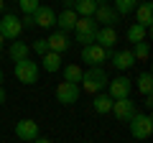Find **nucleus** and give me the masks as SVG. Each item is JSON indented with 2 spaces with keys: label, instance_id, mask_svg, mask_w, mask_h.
Wrapping results in <instances>:
<instances>
[{
  "label": "nucleus",
  "instance_id": "1",
  "mask_svg": "<svg viewBox=\"0 0 153 143\" xmlns=\"http://www.w3.org/2000/svg\"><path fill=\"white\" fill-rule=\"evenodd\" d=\"M107 74H105V69L102 66H89L87 72H82V79H79V87L84 89V92H89V95H97V92H102L105 87H107Z\"/></svg>",
  "mask_w": 153,
  "mask_h": 143
},
{
  "label": "nucleus",
  "instance_id": "2",
  "mask_svg": "<svg viewBox=\"0 0 153 143\" xmlns=\"http://www.w3.org/2000/svg\"><path fill=\"white\" fill-rule=\"evenodd\" d=\"M97 26H100V23L94 21L92 16H79V18H76V23H74L76 44H79V46L94 44V36H97Z\"/></svg>",
  "mask_w": 153,
  "mask_h": 143
},
{
  "label": "nucleus",
  "instance_id": "3",
  "mask_svg": "<svg viewBox=\"0 0 153 143\" xmlns=\"http://www.w3.org/2000/svg\"><path fill=\"white\" fill-rule=\"evenodd\" d=\"M128 128H130V136L135 138V141H146L153 133V118L148 115V112H135V115L128 120Z\"/></svg>",
  "mask_w": 153,
  "mask_h": 143
},
{
  "label": "nucleus",
  "instance_id": "4",
  "mask_svg": "<svg viewBox=\"0 0 153 143\" xmlns=\"http://www.w3.org/2000/svg\"><path fill=\"white\" fill-rule=\"evenodd\" d=\"M16 64V77L21 84H36L38 82V74H41V69H38L36 61L31 59H21V61H13Z\"/></svg>",
  "mask_w": 153,
  "mask_h": 143
},
{
  "label": "nucleus",
  "instance_id": "5",
  "mask_svg": "<svg viewBox=\"0 0 153 143\" xmlns=\"http://www.w3.org/2000/svg\"><path fill=\"white\" fill-rule=\"evenodd\" d=\"M21 33H23L21 16H13V13H3V18H0V36H3L5 41H16Z\"/></svg>",
  "mask_w": 153,
  "mask_h": 143
},
{
  "label": "nucleus",
  "instance_id": "6",
  "mask_svg": "<svg viewBox=\"0 0 153 143\" xmlns=\"http://www.w3.org/2000/svg\"><path fill=\"white\" fill-rule=\"evenodd\" d=\"M107 56H110V51L102 49L100 44L82 46V61H84V64H89V66H102L105 61H107Z\"/></svg>",
  "mask_w": 153,
  "mask_h": 143
},
{
  "label": "nucleus",
  "instance_id": "7",
  "mask_svg": "<svg viewBox=\"0 0 153 143\" xmlns=\"http://www.w3.org/2000/svg\"><path fill=\"white\" fill-rule=\"evenodd\" d=\"M79 95H82V87L76 82H59L56 84V100H59L61 105H74L76 100H79Z\"/></svg>",
  "mask_w": 153,
  "mask_h": 143
},
{
  "label": "nucleus",
  "instance_id": "8",
  "mask_svg": "<svg viewBox=\"0 0 153 143\" xmlns=\"http://www.w3.org/2000/svg\"><path fill=\"white\" fill-rule=\"evenodd\" d=\"M110 112H112L120 123H128L138 112V105L133 102L130 97H120V100H112V110H110Z\"/></svg>",
  "mask_w": 153,
  "mask_h": 143
},
{
  "label": "nucleus",
  "instance_id": "9",
  "mask_svg": "<svg viewBox=\"0 0 153 143\" xmlns=\"http://www.w3.org/2000/svg\"><path fill=\"white\" fill-rule=\"evenodd\" d=\"M133 92V79L128 77H115V79H107V95L112 100H120V97H130Z\"/></svg>",
  "mask_w": 153,
  "mask_h": 143
},
{
  "label": "nucleus",
  "instance_id": "10",
  "mask_svg": "<svg viewBox=\"0 0 153 143\" xmlns=\"http://www.w3.org/2000/svg\"><path fill=\"white\" fill-rule=\"evenodd\" d=\"M16 136L21 138V141L31 143L36 136H41V130H38V123L31 120V118H23V120H18V123H16Z\"/></svg>",
  "mask_w": 153,
  "mask_h": 143
},
{
  "label": "nucleus",
  "instance_id": "11",
  "mask_svg": "<svg viewBox=\"0 0 153 143\" xmlns=\"http://www.w3.org/2000/svg\"><path fill=\"white\" fill-rule=\"evenodd\" d=\"M94 21L97 23H102V26H115V23H117V10H115L112 5H110V3H102V5H97L94 8Z\"/></svg>",
  "mask_w": 153,
  "mask_h": 143
},
{
  "label": "nucleus",
  "instance_id": "12",
  "mask_svg": "<svg viewBox=\"0 0 153 143\" xmlns=\"http://www.w3.org/2000/svg\"><path fill=\"white\" fill-rule=\"evenodd\" d=\"M46 41H49V51H56V54H64V51L71 46L69 33H66V31H59V28H56V31L51 33Z\"/></svg>",
  "mask_w": 153,
  "mask_h": 143
},
{
  "label": "nucleus",
  "instance_id": "13",
  "mask_svg": "<svg viewBox=\"0 0 153 143\" xmlns=\"http://www.w3.org/2000/svg\"><path fill=\"white\" fill-rule=\"evenodd\" d=\"M110 61H112V66L117 72H128L133 64H135V59H133V51L130 49H120V51H115V54L107 56Z\"/></svg>",
  "mask_w": 153,
  "mask_h": 143
},
{
  "label": "nucleus",
  "instance_id": "14",
  "mask_svg": "<svg viewBox=\"0 0 153 143\" xmlns=\"http://www.w3.org/2000/svg\"><path fill=\"white\" fill-rule=\"evenodd\" d=\"M33 21H36L38 28H54V26H56V13H54V8L38 5V10L33 13Z\"/></svg>",
  "mask_w": 153,
  "mask_h": 143
},
{
  "label": "nucleus",
  "instance_id": "15",
  "mask_svg": "<svg viewBox=\"0 0 153 143\" xmlns=\"http://www.w3.org/2000/svg\"><path fill=\"white\" fill-rule=\"evenodd\" d=\"M94 44H100L102 49H112L117 44V31L112 26H105V28H97V36H94Z\"/></svg>",
  "mask_w": 153,
  "mask_h": 143
},
{
  "label": "nucleus",
  "instance_id": "16",
  "mask_svg": "<svg viewBox=\"0 0 153 143\" xmlns=\"http://www.w3.org/2000/svg\"><path fill=\"white\" fill-rule=\"evenodd\" d=\"M28 54H31V46H28L26 41H21V39L10 41V46H8V56H10V61L28 59Z\"/></svg>",
  "mask_w": 153,
  "mask_h": 143
},
{
  "label": "nucleus",
  "instance_id": "17",
  "mask_svg": "<svg viewBox=\"0 0 153 143\" xmlns=\"http://www.w3.org/2000/svg\"><path fill=\"white\" fill-rule=\"evenodd\" d=\"M133 13H135V18H138L135 23H140V26L151 28V23H153V5H151V0H143V3H140V5H138Z\"/></svg>",
  "mask_w": 153,
  "mask_h": 143
},
{
  "label": "nucleus",
  "instance_id": "18",
  "mask_svg": "<svg viewBox=\"0 0 153 143\" xmlns=\"http://www.w3.org/2000/svg\"><path fill=\"white\" fill-rule=\"evenodd\" d=\"M76 13L74 10H69V8H64V10L59 13V16H56V28H59V31H74V23H76Z\"/></svg>",
  "mask_w": 153,
  "mask_h": 143
},
{
  "label": "nucleus",
  "instance_id": "19",
  "mask_svg": "<svg viewBox=\"0 0 153 143\" xmlns=\"http://www.w3.org/2000/svg\"><path fill=\"white\" fill-rule=\"evenodd\" d=\"M92 105H94V110H97L100 115H107V112L112 110V97H110L107 92H97L94 100H92Z\"/></svg>",
  "mask_w": 153,
  "mask_h": 143
},
{
  "label": "nucleus",
  "instance_id": "20",
  "mask_svg": "<svg viewBox=\"0 0 153 143\" xmlns=\"http://www.w3.org/2000/svg\"><path fill=\"white\" fill-rule=\"evenodd\" d=\"M41 59H44V61H41V66H44L46 72H51V74L61 69V54H56V51H46Z\"/></svg>",
  "mask_w": 153,
  "mask_h": 143
},
{
  "label": "nucleus",
  "instance_id": "21",
  "mask_svg": "<svg viewBox=\"0 0 153 143\" xmlns=\"http://www.w3.org/2000/svg\"><path fill=\"white\" fill-rule=\"evenodd\" d=\"M125 39L130 41V44H138V41H146V39H148V28H146V26H140V23H133V26L125 31Z\"/></svg>",
  "mask_w": 153,
  "mask_h": 143
},
{
  "label": "nucleus",
  "instance_id": "22",
  "mask_svg": "<svg viewBox=\"0 0 153 143\" xmlns=\"http://www.w3.org/2000/svg\"><path fill=\"white\" fill-rule=\"evenodd\" d=\"M97 3L94 0H74V13L76 16H94Z\"/></svg>",
  "mask_w": 153,
  "mask_h": 143
},
{
  "label": "nucleus",
  "instance_id": "23",
  "mask_svg": "<svg viewBox=\"0 0 153 143\" xmlns=\"http://www.w3.org/2000/svg\"><path fill=\"white\" fill-rule=\"evenodd\" d=\"M133 59L135 61H148V56H151V46H148V41H138V44H133Z\"/></svg>",
  "mask_w": 153,
  "mask_h": 143
},
{
  "label": "nucleus",
  "instance_id": "24",
  "mask_svg": "<svg viewBox=\"0 0 153 143\" xmlns=\"http://www.w3.org/2000/svg\"><path fill=\"white\" fill-rule=\"evenodd\" d=\"M138 92L146 97V95H151V89H153V77H151V72H143V74H138Z\"/></svg>",
  "mask_w": 153,
  "mask_h": 143
},
{
  "label": "nucleus",
  "instance_id": "25",
  "mask_svg": "<svg viewBox=\"0 0 153 143\" xmlns=\"http://www.w3.org/2000/svg\"><path fill=\"white\" fill-rule=\"evenodd\" d=\"M115 3V10H117V16H130L133 10L138 8V0H112Z\"/></svg>",
  "mask_w": 153,
  "mask_h": 143
},
{
  "label": "nucleus",
  "instance_id": "26",
  "mask_svg": "<svg viewBox=\"0 0 153 143\" xmlns=\"http://www.w3.org/2000/svg\"><path fill=\"white\" fill-rule=\"evenodd\" d=\"M61 69H64V79H66V82H76V84H79L82 72H84L79 64H66V66H61Z\"/></svg>",
  "mask_w": 153,
  "mask_h": 143
},
{
  "label": "nucleus",
  "instance_id": "27",
  "mask_svg": "<svg viewBox=\"0 0 153 143\" xmlns=\"http://www.w3.org/2000/svg\"><path fill=\"white\" fill-rule=\"evenodd\" d=\"M18 5H21V13H28V16H33V13L38 10V0H18Z\"/></svg>",
  "mask_w": 153,
  "mask_h": 143
},
{
  "label": "nucleus",
  "instance_id": "28",
  "mask_svg": "<svg viewBox=\"0 0 153 143\" xmlns=\"http://www.w3.org/2000/svg\"><path fill=\"white\" fill-rule=\"evenodd\" d=\"M31 51H36L38 56H44L46 51H49V41H46V39H36V41L31 44Z\"/></svg>",
  "mask_w": 153,
  "mask_h": 143
},
{
  "label": "nucleus",
  "instance_id": "29",
  "mask_svg": "<svg viewBox=\"0 0 153 143\" xmlns=\"http://www.w3.org/2000/svg\"><path fill=\"white\" fill-rule=\"evenodd\" d=\"M21 26H23V28H36V21H33V16L23 13V16H21Z\"/></svg>",
  "mask_w": 153,
  "mask_h": 143
},
{
  "label": "nucleus",
  "instance_id": "30",
  "mask_svg": "<svg viewBox=\"0 0 153 143\" xmlns=\"http://www.w3.org/2000/svg\"><path fill=\"white\" fill-rule=\"evenodd\" d=\"M31 143H51V141H49V138H44V136H36Z\"/></svg>",
  "mask_w": 153,
  "mask_h": 143
},
{
  "label": "nucleus",
  "instance_id": "31",
  "mask_svg": "<svg viewBox=\"0 0 153 143\" xmlns=\"http://www.w3.org/2000/svg\"><path fill=\"white\" fill-rule=\"evenodd\" d=\"M5 97H8V95H5V89H3V84H0V105L5 102Z\"/></svg>",
  "mask_w": 153,
  "mask_h": 143
},
{
  "label": "nucleus",
  "instance_id": "32",
  "mask_svg": "<svg viewBox=\"0 0 153 143\" xmlns=\"http://www.w3.org/2000/svg\"><path fill=\"white\" fill-rule=\"evenodd\" d=\"M64 8H69V10H74V0H64Z\"/></svg>",
  "mask_w": 153,
  "mask_h": 143
},
{
  "label": "nucleus",
  "instance_id": "33",
  "mask_svg": "<svg viewBox=\"0 0 153 143\" xmlns=\"http://www.w3.org/2000/svg\"><path fill=\"white\" fill-rule=\"evenodd\" d=\"M3 10H5V0H0V16H3Z\"/></svg>",
  "mask_w": 153,
  "mask_h": 143
},
{
  "label": "nucleus",
  "instance_id": "34",
  "mask_svg": "<svg viewBox=\"0 0 153 143\" xmlns=\"http://www.w3.org/2000/svg\"><path fill=\"white\" fill-rule=\"evenodd\" d=\"M5 49V39H3V36H0V51Z\"/></svg>",
  "mask_w": 153,
  "mask_h": 143
},
{
  "label": "nucleus",
  "instance_id": "35",
  "mask_svg": "<svg viewBox=\"0 0 153 143\" xmlns=\"http://www.w3.org/2000/svg\"><path fill=\"white\" fill-rule=\"evenodd\" d=\"M94 3H97V5H102V3H110V0H94Z\"/></svg>",
  "mask_w": 153,
  "mask_h": 143
},
{
  "label": "nucleus",
  "instance_id": "36",
  "mask_svg": "<svg viewBox=\"0 0 153 143\" xmlns=\"http://www.w3.org/2000/svg\"><path fill=\"white\" fill-rule=\"evenodd\" d=\"M0 84H3V69H0Z\"/></svg>",
  "mask_w": 153,
  "mask_h": 143
},
{
  "label": "nucleus",
  "instance_id": "37",
  "mask_svg": "<svg viewBox=\"0 0 153 143\" xmlns=\"http://www.w3.org/2000/svg\"><path fill=\"white\" fill-rule=\"evenodd\" d=\"M16 3H18V0H16Z\"/></svg>",
  "mask_w": 153,
  "mask_h": 143
}]
</instances>
